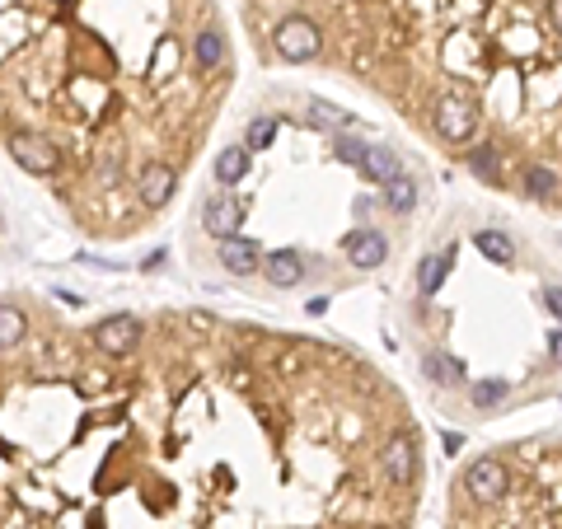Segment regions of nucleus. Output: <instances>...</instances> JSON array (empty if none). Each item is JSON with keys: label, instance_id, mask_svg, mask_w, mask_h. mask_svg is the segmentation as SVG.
<instances>
[{"label": "nucleus", "instance_id": "nucleus-1", "mask_svg": "<svg viewBox=\"0 0 562 529\" xmlns=\"http://www.w3.org/2000/svg\"><path fill=\"white\" fill-rule=\"evenodd\" d=\"M272 43H277L281 61H295V66L314 61V57H319V47H324L319 24L305 19V14H291V19H281V24H277V33H272Z\"/></svg>", "mask_w": 562, "mask_h": 529}, {"label": "nucleus", "instance_id": "nucleus-2", "mask_svg": "<svg viewBox=\"0 0 562 529\" xmlns=\"http://www.w3.org/2000/svg\"><path fill=\"white\" fill-rule=\"evenodd\" d=\"M10 155H14V164H20V169L38 174V178H47V174L61 169V151H57L47 136H38V131H20V136L10 141Z\"/></svg>", "mask_w": 562, "mask_h": 529}, {"label": "nucleus", "instance_id": "nucleus-3", "mask_svg": "<svg viewBox=\"0 0 562 529\" xmlns=\"http://www.w3.org/2000/svg\"><path fill=\"white\" fill-rule=\"evenodd\" d=\"M464 487H469V497H473L478 506L502 502V497H506V487H511L506 464H502V459H492V455L473 459V464H469V473H464Z\"/></svg>", "mask_w": 562, "mask_h": 529}, {"label": "nucleus", "instance_id": "nucleus-4", "mask_svg": "<svg viewBox=\"0 0 562 529\" xmlns=\"http://www.w3.org/2000/svg\"><path fill=\"white\" fill-rule=\"evenodd\" d=\"M137 342H141V319H131V314H108V319L94 328V346L104 356H131Z\"/></svg>", "mask_w": 562, "mask_h": 529}, {"label": "nucleus", "instance_id": "nucleus-5", "mask_svg": "<svg viewBox=\"0 0 562 529\" xmlns=\"http://www.w3.org/2000/svg\"><path fill=\"white\" fill-rule=\"evenodd\" d=\"M432 122H436V131L445 141H469L473 136V127H478V113H473V104L469 98H441L436 104V113H432Z\"/></svg>", "mask_w": 562, "mask_h": 529}, {"label": "nucleus", "instance_id": "nucleus-6", "mask_svg": "<svg viewBox=\"0 0 562 529\" xmlns=\"http://www.w3.org/2000/svg\"><path fill=\"white\" fill-rule=\"evenodd\" d=\"M202 225H207V235H216L221 244H225V239H239V229H244V206H239L230 192H221V197H211V202H207Z\"/></svg>", "mask_w": 562, "mask_h": 529}, {"label": "nucleus", "instance_id": "nucleus-7", "mask_svg": "<svg viewBox=\"0 0 562 529\" xmlns=\"http://www.w3.org/2000/svg\"><path fill=\"white\" fill-rule=\"evenodd\" d=\"M174 188H178V174L169 169V164H145L141 169V183H137V192H141V202L151 206V211H160V206H169V197H174Z\"/></svg>", "mask_w": 562, "mask_h": 529}, {"label": "nucleus", "instance_id": "nucleus-8", "mask_svg": "<svg viewBox=\"0 0 562 529\" xmlns=\"http://www.w3.org/2000/svg\"><path fill=\"white\" fill-rule=\"evenodd\" d=\"M379 464H385V473H389L399 487H408L412 478H418V445H412L408 436H394V440L385 445V455H379Z\"/></svg>", "mask_w": 562, "mask_h": 529}, {"label": "nucleus", "instance_id": "nucleus-9", "mask_svg": "<svg viewBox=\"0 0 562 529\" xmlns=\"http://www.w3.org/2000/svg\"><path fill=\"white\" fill-rule=\"evenodd\" d=\"M342 249H347V258H352V268H379L385 253H389V244H385L379 229H356V235H347Z\"/></svg>", "mask_w": 562, "mask_h": 529}, {"label": "nucleus", "instance_id": "nucleus-10", "mask_svg": "<svg viewBox=\"0 0 562 529\" xmlns=\"http://www.w3.org/2000/svg\"><path fill=\"white\" fill-rule=\"evenodd\" d=\"M262 272H268L272 286L291 291V286H301V281H305V258L295 253V249H277L268 262H262Z\"/></svg>", "mask_w": 562, "mask_h": 529}, {"label": "nucleus", "instance_id": "nucleus-11", "mask_svg": "<svg viewBox=\"0 0 562 529\" xmlns=\"http://www.w3.org/2000/svg\"><path fill=\"white\" fill-rule=\"evenodd\" d=\"M221 262H225V272H235V276H254L258 272V244L254 239H225Z\"/></svg>", "mask_w": 562, "mask_h": 529}, {"label": "nucleus", "instance_id": "nucleus-12", "mask_svg": "<svg viewBox=\"0 0 562 529\" xmlns=\"http://www.w3.org/2000/svg\"><path fill=\"white\" fill-rule=\"evenodd\" d=\"M356 169L366 174V178H375V183H389V178L403 174V164H399V155H394V151H385V145H366V155H361Z\"/></svg>", "mask_w": 562, "mask_h": 529}, {"label": "nucleus", "instance_id": "nucleus-13", "mask_svg": "<svg viewBox=\"0 0 562 529\" xmlns=\"http://www.w3.org/2000/svg\"><path fill=\"white\" fill-rule=\"evenodd\" d=\"M473 249L483 253V258H492L497 268H511V258H516V244H511L506 235H497V229H478V235H473Z\"/></svg>", "mask_w": 562, "mask_h": 529}, {"label": "nucleus", "instance_id": "nucleus-14", "mask_svg": "<svg viewBox=\"0 0 562 529\" xmlns=\"http://www.w3.org/2000/svg\"><path fill=\"white\" fill-rule=\"evenodd\" d=\"M192 57H197L202 71H216V66L225 61V38L216 28H202V33H197V43H192Z\"/></svg>", "mask_w": 562, "mask_h": 529}, {"label": "nucleus", "instance_id": "nucleus-15", "mask_svg": "<svg viewBox=\"0 0 562 529\" xmlns=\"http://www.w3.org/2000/svg\"><path fill=\"white\" fill-rule=\"evenodd\" d=\"M244 169H249V151H244V145H230V151L216 155V178H221L225 188H230V183H239Z\"/></svg>", "mask_w": 562, "mask_h": 529}, {"label": "nucleus", "instance_id": "nucleus-16", "mask_svg": "<svg viewBox=\"0 0 562 529\" xmlns=\"http://www.w3.org/2000/svg\"><path fill=\"white\" fill-rule=\"evenodd\" d=\"M422 370L436 379V385H459L464 379V366L459 361H450V356H441V352H426L422 356Z\"/></svg>", "mask_w": 562, "mask_h": 529}, {"label": "nucleus", "instance_id": "nucleus-17", "mask_svg": "<svg viewBox=\"0 0 562 529\" xmlns=\"http://www.w3.org/2000/svg\"><path fill=\"white\" fill-rule=\"evenodd\" d=\"M24 333H28V319H24V314L10 309V305H0V352H5V346H20Z\"/></svg>", "mask_w": 562, "mask_h": 529}, {"label": "nucleus", "instance_id": "nucleus-18", "mask_svg": "<svg viewBox=\"0 0 562 529\" xmlns=\"http://www.w3.org/2000/svg\"><path fill=\"white\" fill-rule=\"evenodd\" d=\"M385 206H389V211H399V216H403V211H412V206H418V188H412L403 174H399V178H389V183H385Z\"/></svg>", "mask_w": 562, "mask_h": 529}, {"label": "nucleus", "instance_id": "nucleus-19", "mask_svg": "<svg viewBox=\"0 0 562 529\" xmlns=\"http://www.w3.org/2000/svg\"><path fill=\"white\" fill-rule=\"evenodd\" d=\"M445 268H450V253H436V258H426V262H422V272H418V286H422V295H436V291H441Z\"/></svg>", "mask_w": 562, "mask_h": 529}, {"label": "nucleus", "instance_id": "nucleus-20", "mask_svg": "<svg viewBox=\"0 0 562 529\" xmlns=\"http://www.w3.org/2000/svg\"><path fill=\"white\" fill-rule=\"evenodd\" d=\"M469 403L473 408H497V403H506V379H478V385L469 389Z\"/></svg>", "mask_w": 562, "mask_h": 529}, {"label": "nucleus", "instance_id": "nucleus-21", "mask_svg": "<svg viewBox=\"0 0 562 529\" xmlns=\"http://www.w3.org/2000/svg\"><path fill=\"white\" fill-rule=\"evenodd\" d=\"M469 169L478 178H488V183H497L502 178V164H497V145H478V151L469 155Z\"/></svg>", "mask_w": 562, "mask_h": 529}, {"label": "nucleus", "instance_id": "nucleus-22", "mask_svg": "<svg viewBox=\"0 0 562 529\" xmlns=\"http://www.w3.org/2000/svg\"><path fill=\"white\" fill-rule=\"evenodd\" d=\"M553 188H558L553 169H543V164H525V192H530V197H549Z\"/></svg>", "mask_w": 562, "mask_h": 529}, {"label": "nucleus", "instance_id": "nucleus-23", "mask_svg": "<svg viewBox=\"0 0 562 529\" xmlns=\"http://www.w3.org/2000/svg\"><path fill=\"white\" fill-rule=\"evenodd\" d=\"M272 136H277V122H272V118H258V122L249 127V141H244V151H268Z\"/></svg>", "mask_w": 562, "mask_h": 529}, {"label": "nucleus", "instance_id": "nucleus-24", "mask_svg": "<svg viewBox=\"0 0 562 529\" xmlns=\"http://www.w3.org/2000/svg\"><path fill=\"white\" fill-rule=\"evenodd\" d=\"M309 113H314V122H324V127H347V113L333 108V104H319V98H314Z\"/></svg>", "mask_w": 562, "mask_h": 529}, {"label": "nucleus", "instance_id": "nucleus-25", "mask_svg": "<svg viewBox=\"0 0 562 529\" xmlns=\"http://www.w3.org/2000/svg\"><path fill=\"white\" fill-rule=\"evenodd\" d=\"M338 155H342L347 164H361V155H366V145H361V141H347V136H342V141H338Z\"/></svg>", "mask_w": 562, "mask_h": 529}, {"label": "nucleus", "instance_id": "nucleus-26", "mask_svg": "<svg viewBox=\"0 0 562 529\" xmlns=\"http://www.w3.org/2000/svg\"><path fill=\"white\" fill-rule=\"evenodd\" d=\"M543 309H549L553 319H562V286H543Z\"/></svg>", "mask_w": 562, "mask_h": 529}, {"label": "nucleus", "instance_id": "nucleus-27", "mask_svg": "<svg viewBox=\"0 0 562 529\" xmlns=\"http://www.w3.org/2000/svg\"><path fill=\"white\" fill-rule=\"evenodd\" d=\"M543 342H549V361H553V366H562V328H558V333H549Z\"/></svg>", "mask_w": 562, "mask_h": 529}, {"label": "nucleus", "instance_id": "nucleus-28", "mask_svg": "<svg viewBox=\"0 0 562 529\" xmlns=\"http://www.w3.org/2000/svg\"><path fill=\"white\" fill-rule=\"evenodd\" d=\"M549 19H553V28L562 33V0H549Z\"/></svg>", "mask_w": 562, "mask_h": 529}]
</instances>
